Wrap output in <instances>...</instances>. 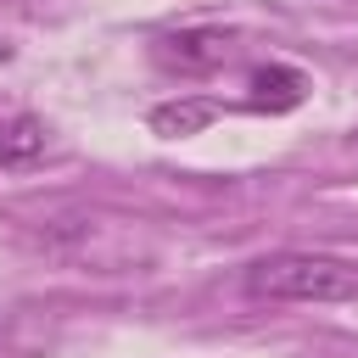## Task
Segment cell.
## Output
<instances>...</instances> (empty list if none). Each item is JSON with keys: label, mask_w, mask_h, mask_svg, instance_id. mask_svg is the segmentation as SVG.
<instances>
[{"label": "cell", "mask_w": 358, "mask_h": 358, "mask_svg": "<svg viewBox=\"0 0 358 358\" xmlns=\"http://www.w3.org/2000/svg\"><path fill=\"white\" fill-rule=\"evenodd\" d=\"M241 285L263 302H352L358 296V263L330 252H268L246 263Z\"/></svg>", "instance_id": "cell-1"}, {"label": "cell", "mask_w": 358, "mask_h": 358, "mask_svg": "<svg viewBox=\"0 0 358 358\" xmlns=\"http://www.w3.org/2000/svg\"><path fill=\"white\" fill-rule=\"evenodd\" d=\"M157 62L168 73H213L229 62V34L224 28H179L157 39Z\"/></svg>", "instance_id": "cell-2"}, {"label": "cell", "mask_w": 358, "mask_h": 358, "mask_svg": "<svg viewBox=\"0 0 358 358\" xmlns=\"http://www.w3.org/2000/svg\"><path fill=\"white\" fill-rule=\"evenodd\" d=\"M224 106L207 101V95H179V101H157L151 106V134L162 140H185V134H201Z\"/></svg>", "instance_id": "cell-3"}, {"label": "cell", "mask_w": 358, "mask_h": 358, "mask_svg": "<svg viewBox=\"0 0 358 358\" xmlns=\"http://www.w3.org/2000/svg\"><path fill=\"white\" fill-rule=\"evenodd\" d=\"M302 95H308V78L296 73V67H257L252 73V106L257 112H291V106H302Z\"/></svg>", "instance_id": "cell-4"}, {"label": "cell", "mask_w": 358, "mask_h": 358, "mask_svg": "<svg viewBox=\"0 0 358 358\" xmlns=\"http://www.w3.org/2000/svg\"><path fill=\"white\" fill-rule=\"evenodd\" d=\"M45 140H50V129H45L39 117H28V112L0 117V168H28V162H39V157H45Z\"/></svg>", "instance_id": "cell-5"}]
</instances>
